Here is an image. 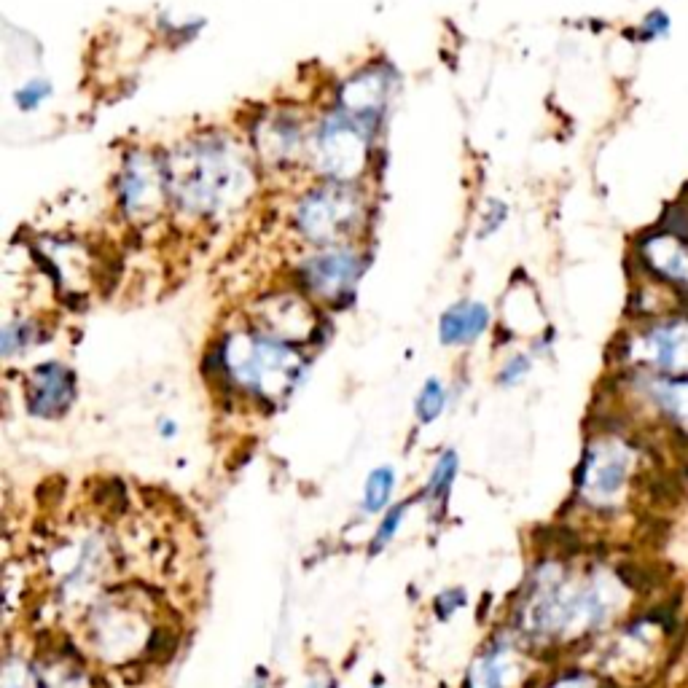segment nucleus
Segmentation results:
<instances>
[{
  "mask_svg": "<svg viewBox=\"0 0 688 688\" xmlns=\"http://www.w3.org/2000/svg\"><path fill=\"white\" fill-rule=\"evenodd\" d=\"M492 323V312L484 301L463 299L452 304L439 320V339L447 347H465L479 342Z\"/></svg>",
  "mask_w": 688,
  "mask_h": 688,
  "instance_id": "12",
  "label": "nucleus"
},
{
  "mask_svg": "<svg viewBox=\"0 0 688 688\" xmlns=\"http://www.w3.org/2000/svg\"><path fill=\"white\" fill-rule=\"evenodd\" d=\"M643 361L659 369H688V328L680 323L654 328L643 336Z\"/></svg>",
  "mask_w": 688,
  "mask_h": 688,
  "instance_id": "13",
  "label": "nucleus"
},
{
  "mask_svg": "<svg viewBox=\"0 0 688 688\" xmlns=\"http://www.w3.org/2000/svg\"><path fill=\"white\" fill-rule=\"evenodd\" d=\"M215 358L234 387L256 398H280L301 379V355L293 344L261 328L226 334Z\"/></svg>",
  "mask_w": 688,
  "mask_h": 688,
  "instance_id": "2",
  "label": "nucleus"
},
{
  "mask_svg": "<svg viewBox=\"0 0 688 688\" xmlns=\"http://www.w3.org/2000/svg\"><path fill=\"white\" fill-rule=\"evenodd\" d=\"M116 194H119V205L129 221L154 218L170 202L167 164L159 162L148 151H132L121 164Z\"/></svg>",
  "mask_w": 688,
  "mask_h": 688,
  "instance_id": "6",
  "label": "nucleus"
},
{
  "mask_svg": "<svg viewBox=\"0 0 688 688\" xmlns=\"http://www.w3.org/2000/svg\"><path fill=\"white\" fill-rule=\"evenodd\" d=\"M455 473H457V455L452 452V449H447V452L439 457V463H436L433 473H430V482H428L430 498H447L449 487H452V482H455Z\"/></svg>",
  "mask_w": 688,
  "mask_h": 688,
  "instance_id": "19",
  "label": "nucleus"
},
{
  "mask_svg": "<svg viewBox=\"0 0 688 688\" xmlns=\"http://www.w3.org/2000/svg\"><path fill=\"white\" fill-rule=\"evenodd\" d=\"M374 129L353 119L342 108H334L318 121L310 135V159L315 170L331 183H353L358 186L361 175L369 167V146Z\"/></svg>",
  "mask_w": 688,
  "mask_h": 688,
  "instance_id": "4",
  "label": "nucleus"
},
{
  "mask_svg": "<svg viewBox=\"0 0 688 688\" xmlns=\"http://www.w3.org/2000/svg\"><path fill=\"white\" fill-rule=\"evenodd\" d=\"M404 508L406 506H396L393 511H387V516L382 519V525H379V530H377V541H374V549H382L385 543L393 541V535H396L398 525H401Z\"/></svg>",
  "mask_w": 688,
  "mask_h": 688,
  "instance_id": "21",
  "label": "nucleus"
},
{
  "mask_svg": "<svg viewBox=\"0 0 688 688\" xmlns=\"http://www.w3.org/2000/svg\"><path fill=\"white\" fill-rule=\"evenodd\" d=\"M170 202L191 218H221L253 197L256 170L229 138H199L167 159Z\"/></svg>",
  "mask_w": 688,
  "mask_h": 688,
  "instance_id": "1",
  "label": "nucleus"
},
{
  "mask_svg": "<svg viewBox=\"0 0 688 688\" xmlns=\"http://www.w3.org/2000/svg\"><path fill=\"white\" fill-rule=\"evenodd\" d=\"M393 484H396V473L393 468H377L366 482V495H363V508L366 511H379L387 506V500L393 495Z\"/></svg>",
  "mask_w": 688,
  "mask_h": 688,
  "instance_id": "17",
  "label": "nucleus"
},
{
  "mask_svg": "<svg viewBox=\"0 0 688 688\" xmlns=\"http://www.w3.org/2000/svg\"><path fill=\"white\" fill-rule=\"evenodd\" d=\"M632 457L627 447L616 441H602L586 455L584 471H581V487L586 498L594 503H613L629 482Z\"/></svg>",
  "mask_w": 688,
  "mask_h": 688,
  "instance_id": "7",
  "label": "nucleus"
},
{
  "mask_svg": "<svg viewBox=\"0 0 688 688\" xmlns=\"http://www.w3.org/2000/svg\"><path fill=\"white\" fill-rule=\"evenodd\" d=\"M444 406H447V390H444L439 379H428L422 385L420 396H417V417H420V422H425V425L433 422L444 412Z\"/></svg>",
  "mask_w": 688,
  "mask_h": 688,
  "instance_id": "18",
  "label": "nucleus"
},
{
  "mask_svg": "<svg viewBox=\"0 0 688 688\" xmlns=\"http://www.w3.org/2000/svg\"><path fill=\"white\" fill-rule=\"evenodd\" d=\"M654 404L670 417L680 430H688V379L675 382H656L651 387Z\"/></svg>",
  "mask_w": 688,
  "mask_h": 688,
  "instance_id": "14",
  "label": "nucleus"
},
{
  "mask_svg": "<svg viewBox=\"0 0 688 688\" xmlns=\"http://www.w3.org/2000/svg\"><path fill=\"white\" fill-rule=\"evenodd\" d=\"M315 312H312L310 301L304 299V293H280V296H269L261 301V312H258V326L261 331L293 344L315 331Z\"/></svg>",
  "mask_w": 688,
  "mask_h": 688,
  "instance_id": "10",
  "label": "nucleus"
},
{
  "mask_svg": "<svg viewBox=\"0 0 688 688\" xmlns=\"http://www.w3.org/2000/svg\"><path fill=\"white\" fill-rule=\"evenodd\" d=\"M162 433H164V436H170V433H175V422H172V425H170V422H164Z\"/></svg>",
  "mask_w": 688,
  "mask_h": 688,
  "instance_id": "22",
  "label": "nucleus"
},
{
  "mask_svg": "<svg viewBox=\"0 0 688 688\" xmlns=\"http://www.w3.org/2000/svg\"><path fill=\"white\" fill-rule=\"evenodd\" d=\"M27 409L35 417L54 420L68 412L76 398V379L65 363H41L27 379Z\"/></svg>",
  "mask_w": 688,
  "mask_h": 688,
  "instance_id": "8",
  "label": "nucleus"
},
{
  "mask_svg": "<svg viewBox=\"0 0 688 688\" xmlns=\"http://www.w3.org/2000/svg\"><path fill=\"white\" fill-rule=\"evenodd\" d=\"M527 371H530V358H527V355H522V353L511 355V358H508V361L500 366L498 382L503 387H514L527 377Z\"/></svg>",
  "mask_w": 688,
  "mask_h": 688,
  "instance_id": "20",
  "label": "nucleus"
},
{
  "mask_svg": "<svg viewBox=\"0 0 688 688\" xmlns=\"http://www.w3.org/2000/svg\"><path fill=\"white\" fill-rule=\"evenodd\" d=\"M304 148H310V138L291 113H277L256 129V151L272 167H288L304 154Z\"/></svg>",
  "mask_w": 688,
  "mask_h": 688,
  "instance_id": "11",
  "label": "nucleus"
},
{
  "mask_svg": "<svg viewBox=\"0 0 688 688\" xmlns=\"http://www.w3.org/2000/svg\"><path fill=\"white\" fill-rule=\"evenodd\" d=\"M366 197L353 183H320L293 207V229L318 248L342 245L366 221Z\"/></svg>",
  "mask_w": 688,
  "mask_h": 688,
  "instance_id": "3",
  "label": "nucleus"
},
{
  "mask_svg": "<svg viewBox=\"0 0 688 688\" xmlns=\"http://www.w3.org/2000/svg\"><path fill=\"white\" fill-rule=\"evenodd\" d=\"M35 339H38V328H35L33 320H9L0 331V353H3V358H14L17 353L27 350Z\"/></svg>",
  "mask_w": 688,
  "mask_h": 688,
  "instance_id": "15",
  "label": "nucleus"
},
{
  "mask_svg": "<svg viewBox=\"0 0 688 688\" xmlns=\"http://www.w3.org/2000/svg\"><path fill=\"white\" fill-rule=\"evenodd\" d=\"M387 97H390V76L385 70L369 68L355 73L339 92V103L336 108H342L344 113H350L353 119L366 124L369 129L377 132L385 116Z\"/></svg>",
  "mask_w": 688,
  "mask_h": 688,
  "instance_id": "9",
  "label": "nucleus"
},
{
  "mask_svg": "<svg viewBox=\"0 0 688 688\" xmlns=\"http://www.w3.org/2000/svg\"><path fill=\"white\" fill-rule=\"evenodd\" d=\"M361 275L363 256L350 242L315 248L310 256L301 258V264L296 267L299 291L323 304H336L344 296H350Z\"/></svg>",
  "mask_w": 688,
  "mask_h": 688,
  "instance_id": "5",
  "label": "nucleus"
},
{
  "mask_svg": "<svg viewBox=\"0 0 688 688\" xmlns=\"http://www.w3.org/2000/svg\"><path fill=\"white\" fill-rule=\"evenodd\" d=\"M52 95V81L46 76H33L27 78L22 86H17V92H14V105H17V111L22 113H35L38 108H43V105L52 100Z\"/></svg>",
  "mask_w": 688,
  "mask_h": 688,
  "instance_id": "16",
  "label": "nucleus"
}]
</instances>
